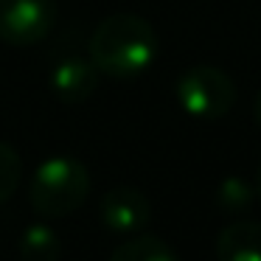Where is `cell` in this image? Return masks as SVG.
<instances>
[{
    "mask_svg": "<svg viewBox=\"0 0 261 261\" xmlns=\"http://www.w3.org/2000/svg\"><path fill=\"white\" fill-rule=\"evenodd\" d=\"M90 194V171L82 160L57 154L40 163L29 186V202L45 219H59L85 205Z\"/></svg>",
    "mask_w": 261,
    "mask_h": 261,
    "instance_id": "2",
    "label": "cell"
},
{
    "mask_svg": "<svg viewBox=\"0 0 261 261\" xmlns=\"http://www.w3.org/2000/svg\"><path fill=\"white\" fill-rule=\"evenodd\" d=\"M258 191H261V166H258Z\"/></svg>",
    "mask_w": 261,
    "mask_h": 261,
    "instance_id": "13",
    "label": "cell"
},
{
    "mask_svg": "<svg viewBox=\"0 0 261 261\" xmlns=\"http://www.w3.org/2000/svg\"><path fill=\"white\" fill-rule=\"evenodd\" d=\"M158 57V34L152 23L138 14H110L90 40V59L101 76L129 82L143 76Z\"/></svg>",
    "mask_w": 261,
    "mask_h": 261,
    "instance_id": "1",
    "label": "cell"
},
{
    "mask_svg": "<svg viewBox=\"0 0 261 261\" xmlns=\"http://www.w3.org/2000/svg\"><path fill=\"white\" fill-rule=\"evenodd\" d=\"M98 214L107 230L113 233H138L152 219V205L146 194L132 186H115L101 197Z\"/></svg>",
    "mask_w": 261,
    "mask_h": 261,
    "instance_id": "5",
    "label": "cell"
},
{
    "mask_svg": "<svg viewBox=\"0 0 261 261\" xmlns=\"http://www.w3.org/2000/svg\"><path fill=\"white\" fill-rule=\"evenodd\" d=\"M98 68L93 65L90 57L68 54L57 62L51 73V90L59 101L65 104H82L96 93L98 87Z\"/></svg>",
    "mask_w": 261,
    "mask_h": 261,
    "instance_id": "6",
    "label": "cell"
},
{
    "mask_svg": "<svg viewBox=\"0 0 261 261\" xmlns=\"http://www.w3.org/2000/svg\"><path fill=\"white\" fill-rule=\"evenodd\" d=\"M110 261H180L174 250L158 236H135L115 247Z\"/></svg>",
    "mask_w": 261,
    "mask_h": 261,
    "instance_id": "9",
    "label": "cell"
},
{
    "mask_svg": "<svg viewBox=\"0 0 261 261\" xmlns=\"http://www.w3.org/2000/svg\"><path fill=\"white\" fill-rule=\"evenodd\" d=\"M23 180V160L9 143L0 141V205L9 202Z\"/></svg>",
    "mask_w": 261,
    "mask_h": 261,
    "instance_id": "10",
    "label": "cell"
},
{
    "mask_svg": "<svg viewBox=\"0 0 261 261\" xmlns=\"http://www.w3.org/2000/svg\"><path fill=\"white\" fill-rule=\"evenodd\" d=\"M216 202L222 205L225 214H244L250 208V202H253V191H250V186L244 180L227 177L219 186V191H216Z\"/></svg>",
    "mask_w": 261,
    "mask_h": 261,
    "instance_id": "11",
    "label": "cell"
},
{
    "mask_svg": "<svg viewBox=\"0 0 261 261\" xmlns=\"http://www.w3.org/2000/svg\"><path fill=\"white\" fill-rule=\"evenodd\" d=\"M177 101L191 118L199 121H216L230 113L236 101V85L225 70L214 65H197L188 68L177 79Z\"/></svg>",
    "mask_w": 261,
    "mask_h": 261,
    "instance_id": "3",
    "label": "cell"
},
{
    "mask_svg": "<svg viewBox=\"0 0 261 261\" xmlns=\"http://www.w3.org/2000/svg\"><path fill=\"white\" fill-rule=\"evenodd\" d=\"M219 261H261V222H230L216 239Z\"/></svg>",
    "mask_w": 261,
    "mask_h": 261,
    "instance_id": "7",
    "label": "cell"
},
{
    "mask_svg": "<svg viewBox=\"0 0 261 261\" xmlns=\"http://www.w3.org/2000/svg\"><path fill=\"white\" fill-rule=\"evenodd\" d=\"M54 0H0V40L9 45H37L54 29Z\"/></svg>",
    "mask_w": 261,
    "mask_h": 261,
    "instance_id": "4",
    "label": "cell"
},
{
    "mask_svg": "<svg viewBox=\"0 0 261 261\" xmlns=\"http://www.w3.org/2000/svg\"><path fill=\"white\" fill-rule=\"evenodd\" d=\"M62 255V242L57 230L45 222L25 227L20 236V258L23 261H59Z\"/></svg>",
    "mask_w": 261,
    "mask_h": 261,
    "instance_id": "8",
    "label": "cell"
},
{
    "mask_svg": "<svg viewBox=\"0 0 261 261\" xmlns=\"http://www.w3.org/2000/svg\"><path fill=\"white\" fill-rule=\"evenodd\" d=\"M255 121H258V126H261V93H258V98H255Z\"/></svg>",
    "mask_w": 261,
    "mask_h": 261,
    "instance_id": "12",
    "label": "cell"
}]
</instances>
